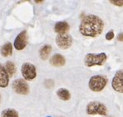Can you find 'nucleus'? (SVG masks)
<instances>
[{"instance_id":"f257e3e1","label":"nucleus","mask_w":123,"mask_h":117,"mask_svg":"<svg viewBox=\"0 0 123 117\" xmlns=\"http://www.w3.org/2000/svg\"><path fill=\"white\" fill-rule=\"evenodd\" d=\"M104 22L101 17L94 14L85 16L79 26L80 33L84 36L97 37L102 33Z\"/></svg>"},{"instance_id":"f03ea898","label":"nucleus","mask_w":123,"mask_h":117,"mask_svg":"<svg viewBox=\"0 0 123 117\" xmlns=\"http://www.w3.org/2000/svg\"><path fill=\"white\" fill-rule=\"evenodd\" d=\"M107 56L105 53L100 54H93L90 53L86 55L84 59L85 65L87 67H92V66H102L106 63Z\"/></svg>"},{"instance_id":"7ed1b4c3","label":"nucleus","mask_w":123,"mask_h":117,"mask_svg":"<svg viewBox=\"0 0 123 117\" xmlns=\"http://www.w3.org/2000/svg\"><path fill=\"white\" fill-rule=\"evenodd\" d=\"M86 113L88 115H100V116H106L107 108L101 102L93 101L87 104L86 106Z\"/></svg>"},{"instance_id":"20e7f679","label":"nucleus","mask_w":123,"mask_h":117,"mask_svg":"<svg viewBox=\"0 0 123 117\" xmlns=\"http://www.w3.org/2000/svg\"><path fill=\"white\" fill-rule=\"evenodd\" d=\"M106 83H107V79L105 76L95 75V76H92L90 78L88 86H89V88L92 92H101L104 89L105 87L106 86Z\"/></svg>"},{"instance_id":"39448f33","label":"nucleus","mask_w":123,"mask_h":117,"mask_svg":"<svg viewBox=\"0 0 123 117\" xmlns=\"http://www.w3.org/2000/svg\"><path fill=\"white\" fill-rule=\"evenodd\" d=\"M21 71L25 80L31 81L35 78L37 76V71H36L35 66L31 63H24L22 65Z\"/></svg>"},{"instance_id":"423d86ee","label":"nucleus","mask_w":123,"mask_h":117,"mask_svg":"<svg viewBox=\"0 0 123 117\" xmlns=\"http://www.w3.org/2000/svg\"><path fill=\"white\" fill-rule=\"evenodd\" d=\"M12 88L17 93L21 95H27L29 93V87L27 82L23 78L16 79L12 82Z\"/></svg>"},{"instance_id":"0eeeda50","label":"nucleus","mask_w":123,"mask_h":117,"mask_svg":"<svg viewBox=\"0 0 123 117\" xmlns=\"http://www.w3.org/2000/svg\"><path fill=\"white\" fill-rule=\"evenodd\" d=\"M57 46L62 50L68 49L72 44V38L69 34H59L56 37Z\"/></svg>"},{"instance_id":"6e6552de","label":"nucleus","mask_w":123,"mask_h":117,"mask_svg":"<svg viewBox=\"0 0 123 117\" xmlns=\"http://www.w3.org/2000/svg\"><path fill=\"white\" fill-rule=\"evenodd\" d=\"M111 87L117 92L123 93V70H119L116 73L111 82Z\"/></svg>"},{"instance_id":"1a4fd4ad","label":"nucleus","mask_w":123,"mask_h":117,"mask_svg":"<svg viewBox=\"0 0 123 117\" xmlns=\"http://www.w3.org/2000/svg\"><path fill=\"white\" fill-rule=\"evenodd\" d=\"M27 43H28V33L26 31H23L17 36L13 46L16 50H22L26 47Z\"/></svg>"},{"instance_id":"9d476101","label":"nucleus","mask_w":123,"mask_h":117,"mask_svg":"<svg viewBox=\"0 0 123 117\" xmlns=\"http://www.w3.org/2000/svg\"><path fill=\"white\" fill-rule=\"evenodd\" d=\"M9 76L6 71V68L3 67V64H0V87H6L8 85Z\"/></svg>"},{"instance_id":"9b49d317","label":"nucleus","mask_w":123,"mask_h":117,"mask_svg":"<svg viewBox=\"0 0 123 117\" xmlns=\"http://www.w3.org/2000/svg\"><path fill=\"white\" fill-rule=\"evenodd\" d=\"M66 63V59L60 54H56L52 55L50 59V64L55 67H62Z\"/></svg>"},{"instance_id":"f8f14e48","label":"nucleus","mask_w":123,"mask_h":117,"mask_svg":"<svg viewBox=\"0 0 123 117\" xmlns=\"http://www.w3.org/2000/svg\"><path fill=\"white\" fill-rule=\"evenodd\" d=\"M69 25L66 21H58L55 24L54 26V31L57 33L59 34H67V32L69 31Z\"/></svg>"},{"instance_id":"ddd939ff","label":"nucleus","mask_w":123,"mask_h":117,"mask_svg":"<svg viewBox=\"0 0 123 117\" xmlns=\"http://www.w3.org/2000/svg\"><path fill=\"white\" fill-rule=\"evenodd\" d=\"M51 52H52V46L50 45H45V46H43L41 48L40 51H39L41 59L43 60H46L49 57Z\"/></svg>"},{"instance_id":"4468645a","label":"nucleus","mask_w":123,"mask_h":117,"mask_svg":"<svg viewBox=\"0 0 123 117\" xmlns=\"http://www.w3.org/2000/svg\"><path fill=\"white\" fill-rule=\"evenodd\" d=\"M57 95L61 100L68 101L71 98V93L66 88H60L57 91Z\"/></svg>"},{"instance_id":"2eb2a0df","label":"nucleus","mask_w":123,"mask_h":117,"mask_svg":"<svg viewBox=\"0 0 123 117\" xmlns=\"http://www.w3.org/2000/svg\"><path fill=\"white\" fill-rule=\"evenodd\" d=\"M1 54L3 56L7 57L10 56L12 54V46L10 42L6 43L5 45H3L1 48Z\"/></svg>"},{"instance_id":"dca6fc26","label":"nucleus","mask_w":123,"mask_h":117,"mask_svg":"<svg viewBox=\"0 0 123 117\" xmlns=\"http://www.w3.org/2000/svg\"><path fill=\"white\" fill-rule=\"evenodd\" d=\"M5 68H6V71L8 73V76L12 77L16 73V67L14 65V64L11 61H8L5 64Z\"/></svg>"},{"instance_id":"f3484780","label":"nucleus","mask_w":123,"mask_h":117,"mask_svg":"<svg viewBox=\"0 0 123 117\" xmlns=\"http://www.w3.org/2000/svg\"><path fill=\"white\" fill-rule=\"evenodd\" d=\"M1 117H18V113L14 109H5L2 112Z\"/></svg>"},{"instance_id":"a211bd4d","label":"nucleus","mask_w":123,"mask_h":117,"mask_svg":"<svg viewBox=\"0 0 123 117\" xmlns=\"http://www.w3.org/2000/svg\"><path fill=\"white\" fill-rule=\"evenodd\" d=\"M109 3H111V4L116 5V6H118V7L123 6V0H111V1H109Z\"/></svg>"},{"instance_id":"6ab92c4d","label":"nucleus","mask_w":123,"mask_h":117,"mask_svg":"<svg viewBox=\"0 0 123 117\" xmlns=\"http://www.w3.org/2000/svg\"><path fill=\"white\" fill-rule=\"evenodd\" d=\"M114 36H115V35H114L113 31H108L107 33H106V39L107 40V41H111V40H112L114 38Z\"/></svg>"},{"instance_id":"aec40b11","label":"nucleus","mask_w":123,"mask_h":117,"mask_svg":"<svg viewBox=\"0 0 123 117\" xmlns=\"http://www.w3.org/2000/svg\"><path fill=\"white\" fill-rule=\"evenodd\" d=\"M53 85H54V82L52 80L48 79V80L45 81V86L48 88H51L52 87H53Z\"/></svg>"},{"instance_id":"412c9836","label":"nucleus","mask_w":123,"mask_h":117,"mask_svg":"<svg viewBox=\"0 0 123 117\" xmlns=\"http://www.w3.org/2000/svg\"><path fill=\"white\" fill-rule=\"evenodd\" d=\"M117 40H118L119 41L123 42V33H120L118 36H117Z\"/></svg>"},{"instance_id":"4be33fe9","label":"nucleus","mask_w":123,"mask_h":117,"mask_svg":"<svg viewBox=\"0 0 123 117\" xmlns=\"http://www.w3.org/2000/svg\"><path fill=\"white\" fill-rule=\"evenodd\" d=\"M43 1H36V3H43Z\"/></svg>"}]
</instances>
